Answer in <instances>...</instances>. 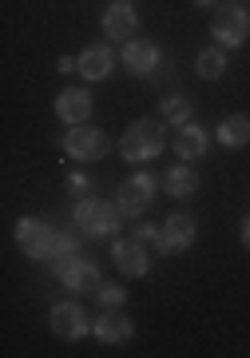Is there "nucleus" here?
<instances>
[{
	"label": "nucleus",
	"instance_id": "20",
	"mask_svg": "<svg viewBox=\"0 0 250 358\" xmlns=\"http://www.w3.org/2000/svg\"><path fill=\"white\" fill-rule=\"evenodd\" d=\"M191 115H195V103L187 96H163V120H171L175 128L191 124Z\"/></svg>",
	"mask_w": 250,
	"mask_h": 358
},
{
	"label": "nucleus",
	"instance_id": "7",
	"mask_svg": "<svg viewBox=\"0 0 250 358\" xmlns=\"http://www.w3.org/2000/svg\"><path fill=\"white\" fill-rule=\"evenodd\" d=\"M108 136H103L100 128H84V124H72L68 128V136H64V152L72 155V159H84V164H91V159H103L108 155Z\"/></svg>",
	"mask_w": 250,
	"mask_h": 358
},
{
	"label": "nucleus",
	"instance_id": "21",
	"mask_svg": "<svg viewBox=\"0 0 250 358\" xmlns=\"http://www.w3.org/2000/svg\"><path fill=\"white\" fill-rule=\"evenodd\" d=\"M100 303L103 307H124V299H127V291L119 287V282H100Z\"/></svg>",
	"mask_w": 250,
	"mask_h": 358
},
{
	"label": "nucleus",
	"instance_id": "10",
	"mask_svg": "<svg viewBox=\"0 0 250 358\" xmlns=\"http://www.w3.org/2000/svg\"><path fill=\"white\" fill-rule=\"evenodd\" d=\"M112 64H115V56L108 44H88V48L75 56V72L84 80H108L112 76Z\"/></svg>",
	"mask_w": 250,
	"mask_h": 358
},
{
	"label": "nucleus",
	"instance_id": "8",
	"mask_svg": "<svg viewBox=\"0 0 250 358\" xmlns=\"http://www.w3.org/2000/svg\"><path fill=\"white\" fill-rule=\"evenodd\" d=\"M52 331H56V338H64V343L84 338V334H88V315H84V307H80V303H56V307H52Z\"/></svg>",
	"mask_w": 250,
	"mask_h": 358
},
{
	"label": "nucleus",
	"instance_id": "12",
	"mask_svg": "<svg viewBox=\"0 0 250 358\" xmlns=\"http://www.w3.org/2000/svg\"><path fill=\"white\" fill-rule=\"evenodd\" d=\"M159 231H163V255H179L195 243V219L191 215H171Z\"/></svg>",
	"mask_w": 250,
	"mask_h": 358
},
{
	"label": "nucleus",
	"instance_id": "4",
	"mask_svg": "<svg viewBox=\"0 0 250 358\" xmlns=\"http://www.w3.org/2000/svg\"><path fill=\"white\" fill-rule=\"evenodd\" d=\"M211 32L223 48H238V44H247V36H250V13L242 4H219V8H214Z\"/></svg>",
	"mask_w": 250,
	"mask_h": 358
},
{
	"label": "nucleus",
	"instance_id": "14",
	"mask_svg": "<svg viewBox=\"0 0 250 358\" xmlns=\"http://www.w3.org/2000/svg\"><path fill=\"white\" fill-rule=\"evenodd\" d=\"M135 28H139V16L131 4H112L103 13V32H108V40H131Z\"/></svg>",
	"mask_w": 250,
	"mask_h": 358
},
{
	"label": "nucleus",
	"instance_id": "24",
	"mask_svg": "<svg viewBox=\"0 0 250 358\" xmlns=\"http://www.w3.org/2000/svg\"><path fill=\"white\" fill-rule=\"evenodd\" d=\"M56 68H60V72H75V60H72V56H60V60H56Z\"/></svg>",
	"mask_w": 250,
	"mask_h": 358
},
{
	"label": "nucleus",
	"instance_id": "26",
	"mask_svg": "<svg viewBox=\"0 0 250 358\" xmlns=\"http://www.w3.org/2000/svg\"><path fill=\"white\" fill-rule=\"evenodd\" d=\"M195 4H199V8H214V4H219V0H195Z\"/></svg>",
	"mask_w": 250,
	"mask_h": 358
},
{
	"label": "nucleus",
	"instance_id": "23",
	"mask_svg": "<svg viewBox=\"0 0 250 358\" xmlns=\"http://www.w3.org/2000/svg\"><path fill=\"white\" fill-rule=\"evenodd\" d=\"M68 192H72L75 199H84V195H88V176H68Z\"/></svg>",
	"mask_w": 250,
	"mask_h": 358
},
{
	"label": "nucleus",
	"instance_id": "27",
	"mask_svg": "<svg viewBox=\"0 0 250 358\" xmlns=\"http://www.w3.org/2000/svg\"><path fill=\"white\" fill-rule=\"evenodd\" d=\"M115 4H127V0H115Z\"/></svg>",
	"mask_w": 250,
	"mask_h": 358
},
{
	"label": "nucleus",
	"instance_id": "19",
	"mask_svg": "<svg viewBox=\"0 0 250 358\" xmlns=\"http://www.w3.org/2000/svg\"><path fill=\"white\" fill-rule=\"evenodd\" d=\"M195 72H199L203 80H219L226 72V52L223 48H203L199 60H195Z\"/></svg>",
	"mask_w": 250,
	"mask_h": 358
},
{
	"label": "nucleus",
	"instance_id": "17",
	"mask_svg": "<svg viewBox=\"0 0 250 358\" xmlns=\"http://www.w3.org/2000/svg\"><path fill=\"white\" fill-rule=\"evenodd\" d=\"M163 187H167V195H175V199H187V195L199 192V176L191 171V167H171L167 171V179H163Z\"/></svg>",
	"mask_w": 250,
	"mask_h": 358
},
{
	"label": "nucleus",
	"instance_id": "5",
	"mask_svg": "<svg viewBox=\"0 0 250 358\" xmlns=\"http://www.w3.org/2000/svg\"><path fill=\"white\" fill-rule=\"evenodd\" d=\"M155 192H159V183H155V176L151 171H139V176L124 179L119 183V195H115V207L124 211V215H143L151 203H155Z\"/></svg>",
	"mask_w": 250,
	"mask_h": 358
},
{
	"label": "nucleus",
	"instance_id": "16",
	"mask_svg": "<svg viewBox=\"0 0 250 358\" xmlns=\"http://www.w3.org/2000/svg\"><path fill=\"white\" fill-rule=\"evenodd\" d=\"M207 152V131L191 120V124H183L175 136V155L179 159H199V155Z\"/></svg>",
	"mask_w": 250,
	"mask_h": 358
},
{
	"label": "nucleus",
	"instance_id": "1",
	"mask_svg": "<svg viewBox=\"0 0 250 358\" xmlns=\"http://www.w3.org/2000/svg\"><path fill=\"white\" fill-rule=\"evenodd\" d=\"M163 143L167 140H163V128L155 120H135L127 128V136L119 140V155L127 164H147V159H155L163 152Z\"/></svg>",
	"mask_w": 250,
	"mask_h": 358
},
{
	"label": "nucleus",
	"instance_id": "18",
	"mask_svg": "<svg viewBox=\"0 0 250 358\" xmlns=\"http://www.w3.org/2000/svg\"><path fill=\"white\" fill-rule=\"evenodd\" d=\"M219 140L226 148H247L250 143V115H226L219 124Z\"/></svg>",
	"mask_w": 250,
	"mask_h": 358
},
{
	"label": "nucleus",
	"instance_id": "15",
	"mask_svg": "<svg viewBox=\"0 0 250 358\" xmlns=\"http://www.w3.org/2000/svg\"><path fill=\"white\" fill-rule=\"evenodd\" d=\"M96 334H100L103 343H127V338L135 334V327H131L127 315H119L115 307H108L100 319H96Z\"/></svg>",
	"mask_w": 250,
	"mask_h": 358
},
{
	"label": "nucleus",
	"instance_id": "2",
	"mask_svg": "<svg viewBox=\"0 0 250 358\" xmlns=\"http://www.w3.org/2000/svg\"><path fill=\"white\" fill-rule=\"evenodd\" d=\"M119 207L115 203H103V199H91V195H84V199H75V227L84 231V235H115L119 231Z\"/></svg>",
	"mask_w": 250,
	"mask_h": 358
},
{
	"label": "nucleus",
	"instance_id": "25",
	"mask_svg": "<svg viewBox=\"0 0 250 358\" xmlns=\"http://www.w3.org/2000/svg\"><path fill=\"white\" fill-rule=\"evenodd\" d=\"M242 243H247V251H250V215L242 219Z\"/></svg>",
	"mask_w": 250,
	"mask_h": 358
},
{
	"label": "nucleus",
	"instance_id": "9",
	"mask_svg": "<svg viewBox=\"0 0 250 358\" xmlns=\"http://www.w3.org/2000/svg\"><path fill=\"white\" fill-rule=\"evenodd\" d=\"M112 259L127 279H143V275L151 271V251L139 243V239H119V243L112 247Z\"/></svg>",
	"mask_w": 250,
	"mask_h": 358
},
{
	"label": "nucleus",
	"instance_id": "13",
	"mask_svg": "<svg viewBox=\"0 0 250 358\" xmlns=\"http://www.w3.org/2000/svg\"><path fill=\"white\" fill-rule=\"evenodd\" d=\"M124 68L131 76H151L159 68V48L151 40H127L124 48Z\"/></svg>",
	"mask_w": 250,
	"mask_h": 358
},
{
	"label": "nucleus",
	"instance_id": "11",
	"mask_svg": "<svg viewBox=\"0 0 250 358\" xmlns=\"http://www.w3.org/2000/svg\"><path fill=\"white\" fill-rule=\"evenodd\" d=\"M56 115L64 124H88L91 115V92L88 88H64L56 96Z\"/></svg>",
	"mask_w": 250,
	"mask_h": 358
},
{
	"label": "nucleus",
	"instance_id": "22",
	"mask_svg": "<svg viewBox=\"0 0 250 358\" xmlns=\"http://www.w3.org/2000/svg\"><path fill=\"white\" fill-rule=\"evenodd\" d=\"M135 239H139V243H143V247H151V251H159V255H163V231L139 227V231H135Z\"/></svg>",
	"mask_w": 250,
	"mask_h": 358
},
{
	"label": "nucleus",
	"instance_id": "3",
	"mask_svg": "<svg viewBox=\"0 0 250 358\" xmlns=\"http://www.w3.org/2000/svg\"><path fill=\"white\" fill-rule=\"evenodd\" d=\"M16 243L24 247L28 259H56L60 255V231H52L40 219H20L16 223Z\"/></svg>",
	"mask_w": 250,
	"mask_h": 358
},
{
	"label": "nucleus",
	"instance_id": "6",
	"mask_svg": "<svg viewBox=\"0 0 250 358\" xmlns=\"http://www.w3.org/2000/svg\"><path fill=\"white\" fill-rule=\"evenodd\" d=\"M56 279L75 294H88V291H100V267L88 263V259L80 255H60L56 259Z\"/></svg>",
	"mask_w": 250,
	"mask_h": 358
}]
</instances>
